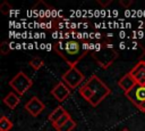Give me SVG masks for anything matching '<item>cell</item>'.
I'll use <instances>...</instances> for the list:
<instances>
[{
  "mask_svg": "<svg viewBox=\"0 0 145 131\" xmlns=\"http://www.w3.org/2000/svg\"><path fill=\"white\" fill-rule=\"evenodd\" d=\"M53 50L69 65V67L76 66L78 62L88 54L83 49L82 42L74 39L56 41L53 44Z\"/></svg>",
  "mask_w": 145,
  "mask_h": 131,
  "instance_id": "obj_1",
  "label": "cell"
},
{
  "mask_svg": "<svg viewBox=\"0 0 145 131\" xmlns=\"http://www.w3.org/2000/svg\"><path fill=\"white\" fill-rule=\"evenodd\" d=\"M91 56L93 57V59L96 62V64L101 68L105 69L114 63L119 54H118V50L114 49V47L111 43L101 41V42L95 43L94 50L91 52Z\"/></svg>",
  "mask_w": 145,
  "mask_h": 131,
  "instance_id": "obj_2",
  "label": "cell"
},
{
  "mask_svg": "<svg viewBox=\"0 0 145 131\" xmlns=\"http://www.w3.org/2000/svg\"><path fill=\"white\" fill-rule=\"evenodd\" d=\"M85 84L93 92V98H92V100L89 103L93 107H96L97 105H100L111 93V89L95 74H93L87 80V82H85Z\"/></svg>",
  "mask_w": 145,
  "mask_h": 131,
  "instance_id": "obj_3",
  "label": "cell"
},
{
  "mask_svg": "<svg viewBox=\"0 0 145 131\" xmlns=\"http://www.w3.org/2000/svg\"><path fill=\"white\" fill-rule=\"evenodd\" d=\"M9 85L14 89V91L18 95V96H23L25 95L29 88L33 85V81L32 79L25 74L23 71H19L10 81H9Z\"/></svg>",
  "mask_w": 145,
  "mask_h": 131,
  "instance_id": "obj_4",
  "label": "cell"
},
{
  "mask_svg": "<svg viewBox=\"0 0 145 131\" xmlns=\"http://www.w3.org/2000/svg\"><path fill=\"white\" fill-rule=\"evenodd\" d=\"M61 79H62V82L70 90H74V89H76L77 87H79L82 84V82L85 80V75L76 66H72V67H69L61 75Z\"/></svg>",
  "mask_w": 145,
  "mask_h": 131,
  "instance_id": "obj_5",
  "label": "cell"
},
{
  "mask_svg": "<svg viewBox=\"0 0 145 131\" xmlns=\"http://www.w3.org/2000/svg\"><path fill=\"white\" fill-rule=\"evenodd\" d=\"M125 96L136 106L138 110L145 113V85L136 84L130 91L126 92Z\"/></svg>",
  "mask_w": 145,
  "mask_h": 131,
  "instance_id": "obj_6",
  "label": "cell"
},
{
  "mask_svg": "<svg viewBox=\"0 0 145 131\" xmlns=\"http://www.w3.org/2000/svg\"><path fill=\"white\" fill-rule=\"evenodd\" d=\"M53 7L49 6L48 3H45L44 1H39L36 2L33 8H32V13L34 16H36L39 18L40 22H43V21H46V19H50L52 18V11H53Z\"/></svg>",
  "mask_w": 145,
  "mask_h": 131,
  "instance_id": "obj_7",
  "label": "cell"
},
{
  "mask_svg": "<svg viewBox=\"0 0 145 131\" xmlns=\"http://www.w3.org/2000/svg\"><path fill=\"white\" fill-rule=\"evenodd\" d=\"M25 109L32 116L36 117V116H39L45 109V105L42 103V100H40V98L34 96L29 100H27V103L25 104Z\"/></svg>",
  "mask_w": 145,
  "mask_h": 131,
  "instance_id": "obj_8",
  "label": "cell"
},
{
  "mask_svg": "<svg viewBox=\"0 0 145 131\" xmlns=\"http://www.w3.org/2000/svg\"><path fill=\"white\" fill-rule=\"evenodd\" d=\"M137 84L145 85V60H138L136 65L129 71Z\"/></svg>",
  "mask_w": 145,
  "mask_h": 131,
  "instance_id": "obj_9",
  "label": "cell"
},
{
  "mask_svg": "<svg viewBox=\"0 0 145 131\" xmlns=\"http://www.w3.org/2000/svg\"><path fill=\"white\" fill-rule=\"evenodd\" d=\"M51 95L54 97L56 100H58L59 103L66 100L69 95H70V89L61 81V82H58L51 90Z\"/></svg>",
  "mask_w": 145,
  "mask_h": 131,
  "instance_id": "obj_10",
  "label": "cell"
},
{
  "mask_svg": "<svg viewBox=\"0 0 145 131\" xmlns=\"http://www.w3.org/2000/svg\"><path fill=\"white\" fill-rule=\"evenodd\" d=\"M136 84H137L136 81L134 80V77L131 76V74H130L129 72H128L127 74H125V75L118 81V85L123 90L125 93L128 92V91H130Z\"/></svg>",
  "mask_w": 145,
  "mask_h": 131,
  "instance_id": "obj_11",
  "label": "cell"
},
{
  "mask_svg": "<svg viewBox=\"0 0 145 131\" xmlns=\"http://www.w3.org/2000/svg\"><path fill=\"white\" fill-rule=\"evenodd\" d=\"M2 101H3V104H5L8 108L15 109V108L18 106L19 101H20V96H18L16 92L11 91V92H9V93L6 95V97L2 99Z\"/></svg>",
  "mask_w": 145,
  "mask_h": 131,
  "instance_id": "obj_12",
  "label": "cell"
},
{
  "mask_svg": "<svg viewBox=\"0 0 145 131\" xmlns=\"http://www.w3.org/2000/svg\"><path fill=\"white\" fill-rule=\"evenodd\" d=\"M67 113V110L62 107V106H58V107H56L50 114H49V116H48V118H49V121L52 123V125L62 116V115H65Z\"/></svg>",
  "mask_w": 145,
  "mask_h": 131,
  "instance_id": "obj_13",
  "label": "cell"
},
{
  "mask_svg": "<svg viewBox=\"0 0 145 131\" xmlns=\"http://www.w3.org/2000/svg\"><path fill=\"white\" fill-rule=\"evenodd\" d=\"M79 95L89 104L91 103V100H92V98H93V92H92V90L84 83L80 88H79Z\"/></svg>",
  "mask_w": 145,
  "mask_h": 131,
  "instance_id": "obj_14",
  "label": "cell"
},
{
  "mask_svg": "<svg viewBox=\"0 0 145 131\" xmlns=\"http://www.w3.org/2000/svg\"><path fill=\"white\" fill-rule=\"evenodd\" d=\"M12 126L14 124L9 117H7L6 115H2L0 117V131H10Z\"/></svg>",
  "mask_w": 145,
  "mask_h": 131,
  "instance_id": "obj_15",
  "label": "cell"
},
{
  "mask_svg": "<svg viewBox=\"0 0 145 131\" xmlns=\"http://www.w3.org/2000/svg\"><path fill=\"white\" fill-rule=\"evenodd\" d=\"M28 65H29L34 71H39L40 68L43 67V65H44V60H43L41 57H33V58L29 60Z\"/></svg>",
  "mask_w": 145,
  "mask_h": 131,
  "instance_id": "obj_16",
  "label": "cell"
},
{
  "mask_svg": "<svg viewBox=\"0 0 145 131\" xmlns=\"http://www.w3.org/2000/svg\"><path fill=\"white\" fill-rule=\"evenodd\" d=\"M70 118H71V116H70V114L67 112L65 115H62V116H61V117H60V118H59V120H58V121H57V122L53 124V128H54L56 130H58L60 126H62V125H63V124H65L67 121H69Z\"/></svg>",
  "mask_w": 145,
  "mask_h": 131,
  "instance_id": "obj_17",
  "label": "cell"
},
{
  "mask_svg": "<svg viewBox=\"0 0 145 131\" xmlns=\"http://www.w3.org/2000/svg\"><path fill=\"white\" fill-rule=\"evenodd\" d=\"M75 128H76V122H75L72 118H70V120L67 121L62 126H60L57 131H72Z\"/></svg>",
  "mask_w": 145,
  "mask_h": 131,
  "instance_id": "obj_18",
  "label": "cell"
},
{
  "mask_svg": "<svg viewBox=\"0 0 145 131\" xmlns=\"http://www.w3.org/2000/svg\"><path fill=\"white\" fill-rule=\"evenodd\" d=\"M12 49V44L9 43L8 41H2L1 44H0V54L2 56H6L10 52V50Z\"/></svg>",
  "mask_w": 145,
  "mask_h": 131,
  "instance_id": "obj_19",
  "label": "cell"
},
{
  "mask_svg": "<svg viewBox=\"0 0 145 131\" xmlns=\"http://www.w3.org/2000/svg\"><path fill=\"white\" fill-rule=\"evenodd\" d=\"M11 10H12V6H11L8 1H3V2L0 5V11H1L3 15H8Z\"/></svg>",
  "mask_w": 145,
  "mask_h": 131,
  "instance_id": "obj_20",
  "label": "cell"
},
{
  "mask_svg": "<svg viewBox=\"0 0 145 131\" xmlns=\"http://www.w3.org/2000/svg\"><path fill=\"white\" fill-rule=\"evenodd\" d=\"M119 3H120L123 8L128 9V8L133 5V0H120V1H119Z\"/></svg>",
  "mask_w": 145,
  "mask_h": 131,
  "instance_id": "obj_21",
  "label": "cell"
},
{
  "mask_svg": "<svg viewBox=\"0 0 145 131\" xmlns=\"http://www.w3.org/2000/svg\"><path fill=\"white\" fill-rule=\"evenodd\" d=\"M111 2H112V0H97V3H99L102 8H105V7L109 6Z\"/></svg>",
  "mask_w": 145,
  "mask_h": 131,
  "instance_id": "obj_22",
  "label": "cell"
},
{
  "mask_svg": "<svg viewBox=\"0 0 145 131\" xmlns=\"http://www.w3.org/2000/svg\"><path fill=\"white\" fill-rule=\"evenodd\" d=\"M138 46L142 48L143 54L145 55V35H144L142 39H138Z\"/></svg>",
  "mask_w": 145,
  "mask_h": 131,
  "instance_id": "obj_23",
  "label": "cell"
},
{
  "mask_svg": "<svg viewBox=\"0 0 145 131\" xmlns=\"http://www.w3.org/2000/svg\"><path fill=\"white\" fill-rule=\"evenodd\" d=\"M95 38L96 39H100L101 38V33H95Z\"/></svg>",
  "mask_w": 145,
  "mask_h": 131,
  "instance_id": "obj_24",
  "label": "cell"
},
{
  "mask_svg": "<svg viewBox=\"0 0 145 131\" xmlns=\"http://www.w3.org/2000/svg\"><path fill=\"white\" fill-rule=\"evenodd\" d=\"M120 48H121V49H123V48H125V43H123V42H121V43H120Z\"/></svg>",
  "mask_w": 145,
  "mask_h": 131,
  "instance_id": "obj_25",
  "label": "cell"
},
{
  "mask_svg": "<svg viewBox=\"0 0 145 131\" xmlns=\"http://www.w3.org/2000/svg\"><path fill=\"white\" fill-rule=\"evenodd\" d=\"M121 131H129V130H128V129H127V128H125V129H122V130H121Z\"/></svg>",
  "mask_w": 145,
  "mask_h": 131,
  "instance_id": "obj_26",
  "label": "cell"
}]
</instances>
